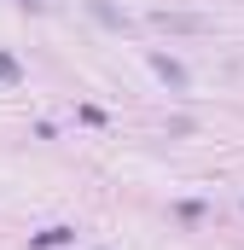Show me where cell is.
<instances>
[{"label":"cell","mask_w":244,"mask_h":250,"mask_svg":"<svg viewBox=\"0 0 244 250\" xmlns=\"http://www.w3.org/2000/svg\"><path fill=\"white\" fill-rule=\"evenodd\" d=\"M151 23H163V29H186V35H198V29H209L203 18H192V12H157Z\"/></svg>","instance_id":"cell-1"},{"label":"cell","mask_w":244,"mask_h":250,"mask_svg":"<svg viewBox=\"0 0 244 250\" xmlns=\"http://www.w3.org/2000/svg\"><path fill=\"white\" fill-rule=\"evenodd\" d=\"M76 233L70 227H47V233H35V250H53V245H70Z\"/></svg>","instance_id":"cell-2"},{"label":"cell","mask_w":244,"mask_h":250,"mask_svg":"<svg viewBox=\"0 0 244 250\" xmlns=\"http://www.w3.org/2000/svg\"><path fill=\"white\" fill-rule=\"evenodd\" d=\"M157 70H163V82H169V87H186V70L175 59H157Z\"/></svg>","instance_id":"cell-3"},{"label":"cell","mask_w":244,"mask_h":250,"mask_svg":"<svg viewBox=\"0 0 244 250\" xmlns=\"http://www.w3.org/2000/svg\"><path fill=\"white\" fill-rule=\"evenodd\" d=\"M0 76H6V82H12V76H18V64H12V59H0Z\"/></svg>","instance_id":"cell-4"},{"label":"cell","mask_w":244,"mask_h":250,"mask_svg":"<svg viewBox=\"0 0 244 250\" xmlns=\"http://www.w3.org/2000/svg\"><path fill=\"white\" fill-rule=\"evenodd\" d=\"M18 6H35V12H47V0H18Z\"/></svg>","instance_id":"cell-5"}]
</instances>
